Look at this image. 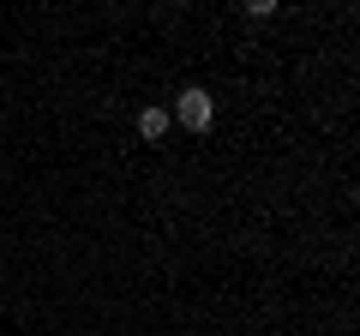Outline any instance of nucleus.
I'll return each mask as SVG.
<instances>
[{
  "instance_id": "f03ea898",
  "label": "nucleus",
  "mask_w": 360,
  "mask_h": 336,
  "mask_svg": "<svg viewBox=\"0 0 360 336\" xmlns=\"http://www.w3.org/2000/svg\"><path fill=\"white\" fill-rule=\"evenodd\" d=\"M162 132H168V108H144V115H139V138H162Z\"/></svg>"
},
{
  "instance_id": "f257e3e1",
  "label": "nucleus",
  "mask_w": 360,
  "mask_h": 336,
  "mask_svg": "<svg viewBox=\"0 0 360 336\" xmlns=\"http://www.w3.org/2000/svg\"><path fill=\"white\" fill-rule=\"evenodd\" d=\"M174 115H180V127H186V132H205V127H210V115H217V108H210V96H205V91H180Z\"/></svg>"
}]
</instances>
